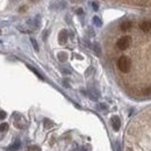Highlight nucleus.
<instances>
[{
  "mask_svg": "<svg viewBox=\"0 0 151 151\" xmlns=\"http://www.w3.org/2000/svg\"><path fill=\"white\" fill-rule=\"evenodd\" d=\"M143 94H144V95H151V86L143 89Z\"/></svg>",
  "mask_w": 151,
  "mask_h": 151,
  "instance_id": "obj_12",
  "label": "nucleus"
},
{
  "mask_svg": "<svg viewBox=\"0 0 151 151\" xmlns=\"http://www.w3.org/2000/svg\"><path fill=\"white\" fill-rule=\"evenodd\" d=\"M92 6H93V8H94V11H98L99 9V6L95 4V3H92Z\"/></svg>",
  "mask_w": 151,
  "mask_h": 151,
  "instance_id": "obj_19",
  "label": "nucleus"
},
{
  "mask_svg": "<svg viewBox=\"0 0 151 151\" xmlns=\"http://www.w3.org/2000/svg\"><path fill=\"white\" fill-rule=\"evenodd\" d=\"M58 59L60 60V62H65V60L68 59V55L65 52H59L58 53Z\"/></svg>",
  "mask_w": 151,
  "mask_h": 151,
  "instance_id": "obj_9",
  "label": "nucleus"
},
{
  "mask_svg": "<svg viewBox=\"0 0 151 151\" xmlns=\"http://www.w3.org/2000/svg\"><path fill=\"white\" fill-rule=\"evenodd\" d=\"M30 41H32V44H33L34 49H35L36 51H39V45H37V42H36V40H35V39H30Z\"/></svg>",
  "mask_w": 151,
  "mask_h": 151,
  "instance_id": "obj_13",
  "label": "nucleus"
},
{
  "mask_svg": "<svg viewBox=\"0 0 151 151\" xmlns=\"http://www.w3.org/2000/svg\"><path fill=\"white\" fill-rule=\"evenodd\" d=\"M58 41L60 44H65L66 41H68V32L66 30H62L58 35Z\"/></svg>",
  "mask_w": 151,
  "mask_h": 151,
  "instance_id": "obj_5",
  "label": "nucleus"
},
{
  "mask_svg": "<svg viewBox=\"0 0 151 151\" xmlns=\"http://www.w3.org/2000/svg\"><path fill=\"white\" fill-rule=\"evenodd\" d=\"M5 117H6V113L1 110V112H0V120H4Z\"/></svg>",
  "mask_w": 151,
  "mask_h": 151,
  "instance_id": "obj_18",
  "label": "nucleus"
},
{
  "mask_svg": "<svg viewBox=\"0 0 151 151\" xmlns=\"http://www.w3.org/2000/svg\"><path fill=\"white\" fill-rule=\"evenodd\" d=\"M7 129H8V123H1L0 125V133H3V131H7Z\"/></svg>",
  "mask_w": 151,
  "mask_h": 151,
  "instance_id": "obj_10",
  "label": "nucleus"
},
{
  "mask_svg": "<svg viewBox=\"0 0 151 151\" xmlns=\"http://www.w3.org/2000/svg\"><path fill=\"white\" fill-rule=\"evenodd\" d=\"M28 151H40V148L33 145V146H29V148H28Z\"/></svg>",
  "mask_w": 151,
  "mask_h": 151,
  "instance_id": "obj_16",
  "label": "nucleus"
},
{
  "mask_svg": "<svg viewBox=\"0 0 151 151\" xmlns=\"http://www.w3.org/2000/svg\"><path fill=\"white\" fill-rule=\"evenodd\" d=\"M77 14H80V15H81V14H83V9H81V8L77 9Z\"/></svg>",
  "mask_w": 151,
  "mask_h": 151,
  "instance_id": "obj_22",
  "label": "nucleus"
},
{
  "mask_svg": "<svg viewBox=\"0 0 151 151\" xmlns=\"http://www.w3.org/2000/svg\"><path fill=\"white\" fill-rule=\"evenodd\" d=\"M63 72H64V73H66V74L71 73V71H70V70H66V69H63Z\"/></svg>",
  "mask_w": 151,
  "mask_h": 151,
  "instance_id": "obj_21",
  "label": "nucleus"
},
{
  "mask_svg": "<svg viewBox=\"0 0 151 151\" xmlns=\"http://www.w3.org/2000/svg\"><path fill=\"white\" fill-rule=\"evenodd\" d=\"M131 44V37L130 36H123V37H121L117 43H116V47L118 50H127Z\"/></svg>",
  "mask_w": 151,
  "mask_h": 151,
  "instance_id": "obj_2",
  "label": "nucleus"
},
{
  "mask_svg": "<svg viewBox=\"0 0 151 151\" xmlns=\"http://www.w3.org/2000/svg\"><path fill=\"white\" fill-rule=\"evenodd\" d=\"M99 108H101V109H107V106H106L105 104H101V105H99Z\"/></svg>",
  "mask_w": 151,
  "mask_h": 151,
  "instance_id": "obj_20",
  "label": "nucleus"
},
{
  "mask_svg": "<svg viewBox=\"0 0 151 151\" xmlns=\"http://www.w3.org/2000/svg\"><path fill=\"white\" fill-rule=\"evenodd\" d=\"M127 151H133V149H131V148H128V149H127Z\"/></svg>",
  "mask_w": 151,
  "mask_h": 151,
  "instance_id": "obj_23",
  "label": "nucleus"
},
{
  "mask_svg": "<svg viewBox=\"0 0 151 151\" xmlns=\"http://www.w3.org/2000/svg\"><path fill=\"white\" fill-rule=\"evenodd\" d=\"M44 125H45V128H50L52 126V122H50L49 120H44Z\"/></svg>",
  "mask_w": 151,
  "mask_h": 151,
  "instance_id": "obj_17",
  "label": "nucleus"
},
{
  "mask_svg": "<svg viewBox=\"0 0 151 151\" xmlns=\"http://www.w3.org/2000/svg\"><path fill=\"white\" fill-rule=\"evenodd\" d=\"M93 49H94V51H95V53H97V55H100V53H101V51H100V47H99V44H97V43H95V44L93 45Z\"/></svg>",
  "mask_w": 151,
  "mask_h": 151,
  "instance_id": "obj_14",
  "label": "nucleus"
},
{
  "mask_svg": "<svg viewBox=\"0 0 151 151\" xmlns=\"http://www.w3.org/2000/svg\"><path fill=\"white\" fill-rule=\"evenodd\" d=\"M139 28H141L142 32L149 33V32H151V22H150V21H143V22L139 24Z\"/></svg>",
  "mask_w": 151,
  "mask_h": 151,
  "instance_id": "obj_4",
  "label": "nucleus"
},
{
  "mask_svg": "<svg viewBox=\"0 0 151 151\" xmlns=\"http://www.w3.org/2000/svg\"><path fill=\"white\" fill-rule=\"evenodd\" d=\"M110 123H112V127H113V129H114L115 131H117V130L120 129V127H121V121H120V118H118L117 116H113V117H112Z\"/></svg>",
  "mask_w": 151,
  "mask_h": 151,
  "instance_id": "obj_3",
  "label": "nucleus"
},
{
  "mask_svg": "<svg viewBox=\"0 0 151 151\" xmlns=\"http://www.w3.org/2000/svg\"><path fill=\"white\" fill-rule=\"evenodd\" d=\"M117 68H118V70L121 72H123V73L129 72V70L131 68V60L127 56L120 57L118 60H117Z\"/></svg>",
  "mask_w": 151,
  "mask_h": 151,
  "instance_id": "obj_1",
  "label": "nucleus"
},
{
  "mask_svg": "<svg viewBox=\"0 0 151 151\" xmlns=\"http://www.w3.org/2000/svg\"><path fill=\"white\" fill-rule=\"evenodd\" d=\"M130 27H131V22H129V21H125V22L121 23V26H120V28H121L122 32H127V30L130 29Z\"/></svg>",
  "mask_w": 151,
  "mask_h": 151,
  "instance_id": "obj_6",
  "label": "nucleus"
},
{
  "mask_svg": "<svg viewBox=\"0 0 151 151\" xmlns=\"http://www.w3.org/2000/svg\"><path fill=\"white\" fill-rule=\"evenodd\" d=\"M28 68H29L30 70H32V71H33V72H34V73H35V74H36V76H37L39 78H41V79H43V77H42V76H41V74H40V73H39V72H37V71H36V70H35V69L33 68V66H29V65H28Z\"/></svg>",
  "mask_w": 151,
  "mask_h": 151,
  "instance_id": "obj_15",
  "label": "nucleus"
},
{
  "mask_svg": "<svg viewBox=\"0 0 151 151\" xmlns=\"http://www.w3.org/2000/svg\"><path fill=\"white\" fill-rule=\"evenodd\" d=\"M93 22H94V24L98 26V27H101V24H102V23H101V20H100L98 16H94V18H93Z\"/></svg>",
  "mask_w": 151,
  "mask_h": 151,
  "instance_id": "obj_11",
  "label": "nucleus"
},
{
  "mask_svg": "<svg viewBox=\"0 0 151 151\" xmlns=\"http://www.w3.org/2000/svg\"><path fill=\"white\" fill-rule=\"evenodd\" d=\"M33 1H37V0H33Z\"/></svg>",
  "mask_w": 151,
  "mask_h": 151,
  "instance_id": "obj_24",
  "label": "nucleus"
},
{
  "mask_svg": "<svg viewBox=\"0 0 151 151\" xmlns=\"http://www.w3.org/2000/svg\"><path fill=\"white\" fill-rule=\"evenodd\" d=\"M88 95L91 97V99H93V100H97L98 98H99V93L97 92L95 89H89V92H88Z\"/></svg>",
  "mask_w": 151,
  "mask_h": 151,
  "instance_id": "obj_8",
  "label": "nucleus"
},
{
  "mask_svg": "<svg viewBox=\"0 0 151 151\" xmlns=\"http://www.w3.org/2000/svg\"><path fill=\"white\" fill-rule=\"evenodd\" d=\"M20 145H21L20 141H19V139H16V141H15V142H14V143H13V144H12L8 149H7V150H8V151H16V150H19V149H20Z\"/></svg>",
  "mask_w": 151,
  "mask_h": 151,
  "instance_id": "obj_7",
  "label": "nucleus"
}]
</instances>
